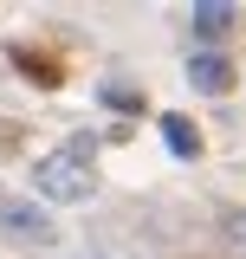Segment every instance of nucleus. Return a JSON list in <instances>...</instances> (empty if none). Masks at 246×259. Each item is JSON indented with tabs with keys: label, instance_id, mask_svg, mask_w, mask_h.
<instances>
[{
	"label": "nucleus",
	"instance_id": "2",
	"mask_svg": "<svg viewBox=\"0 0 246 259\" xmlns=\"http://www.w3.org/2000/svg\"><path fill=\"white\" fill-rule=\"evenodd\" d=\"M0 227L13 240H32V246H52L59 240L52 214H39V201H26V194H0Z\"/></svg>",
	"mask_w": 246,
	"mask_h": 259
},
{
	"label": "nucleus",
	"instance_id": "3",
	"mask_svg": "<svg viewBox=\"0 0 246 259\" xmlns=\"http://www.w3.org/2000/svg\"><path fill=\"white\" fill-rule=\"evenodd\" d=\"M188 84L208 91V97H227V91H233V59H227L220 46H201V52L188 59Z\"/></svg>",
	"mask_w": 246,
	"mask_h": 259
},
{
	"label": "nucleus",
	"instance_id": "4",
	"mask_svg": "<svg viewBox=\"0 0 246 259\" xmlns=\"http://www.w3.org/2000/svg\"><path fill=\"white\" fill-rule=\"evenodd\" d=\"M162 143H169L182 162H194V156H201V130L188 123V117H162Z\"/></svg>",
	"mask_w": 246,
	"mask_h": 259
},
{
	"label": "nucleus",
	"instance_id": "6",
	"mask_svg": "<svg viewBox=\"0 0 246 259\" xmlns=\"http://www.w3.org/2000/svg\"><path fill=\"white\" fill-rule=\"evenodd\" d=\"M220 253H227V259H246V207L220 214Z\"/></svg>",
	"mask_w": 246,
	"mask_h": 259
},
{
	"label": "nucleus",
	"instance_id": "1",
	"mask_svg": "<svg viewBox=\"0 0 246 259\" xmlns=\"http://www.w3.org/2000/svg\"><path fill=\"white\" fill-rule=\"evenodd\" d=\"M32 194L39 201H52V207H71V201H85L91 194V162H78V156H39L32 162Z\"/></svg>",
	"mask_w": 246,
	"mask_h": 259
},
{
	"label": "nucleus",
	"instance_id": "7",
	"mask_svg": "<svg viewBox=\"0 0 246 259\" xmlns=\"http://www.w3.org/2000/svg\"><path fill=\"white\" fill-rule=\"evenodd\" d=\"M85 259H97V253H85Z\"/></svg>",
	"mask_w": 246,
	"mask_h": 259
},
{
	"label": "nucleus",
	"instance_id": "5",
	"mask_svg": "<svg viewBox=\"0 0 246 259\" xmlns=\"http://www.w3.org/2000/svg\"><path fill=\"white\" fill-rule=\"evenodd\" d=\"M194 32H201V39L233 32V7H227V0H201V7H194Z\"/></svg>",
	"mask_w": 246,
	"mask_h": 259
}]
</instances>
